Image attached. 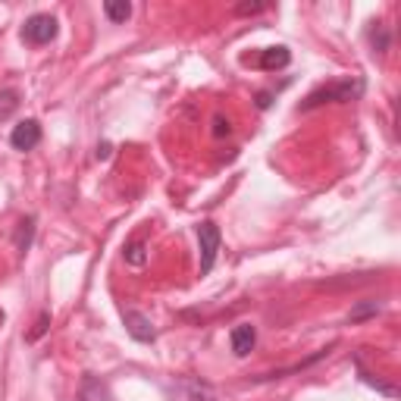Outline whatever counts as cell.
<instances>
[{
  "label": "cell",
  "mask_w": 401,
  "mask_h": 401,
  "mask_svg": "<svg viewBox=\"0 0 401 401\" xmlns=\"http://www.w3.org/2000/svg\"><path fill=\"white\" fill-rule=\"evenodd\" d=\"M79 401H110V392H107V386L100 383V379L88 376L82 383V392H79Z\"/></svg>",
  "instance_id": "cell-7"
},
{
  "label": "cell",
  "mask_w": 401,
  "mask_h": 401,
  "mask_svg": "<svg viewBox=\"0 0 401 401\" xmlns=\"http://www.w3.org/2000/svg\"><path fill=\"white\" fill-rule=\"evenodd\" d=\"M289 60H292V53L285 48H270V50H264V57H260V66H264V69H279V66H285Z\"/></svg>",
  "instance_id": "cell-9"
},
{
  "label": "cell",
  "mask_w": 401,
  "mask_h": 401,
  "mask_svg": "<svg viewBox=\"0 0 401 401\" xmlns=\"http://www.w3.org/2000/svg\"><path fill=\"white\" fill-rule=\"evenodd\" d=\"M48 320H50L48 313H41V317H38V326H35V332H32V339H38L44 329H48Z\"/></svg>",
  "instance_id": "cell-11"
},
{
  "label": "cell",
  "mask_w": 401,
  "mask_h": 401,
  "mask_svg": "<svg viewBox=\"0 0 401 401\" xmlns=\"http://www.w3.org/2000/svg\"><path fill=\"white\" fill-rule=\"evenodd\" d=\"M213 132H217V135H223V132H229V123L223 125V119H217V129H213Z\"/></svg>",
  "instance_id": "cell-12"
},
{
  "label": "cell",
  "mask_w": 401,
  "mask_h": 401,
  "mask_svg": "<svg viewBox=\"0 0 401 401\" xmlns=\"http://www.w3.org/2000/svg\"><path fill=\"white\" fill-rule=\"evenodd\" d=\"M123 320H125V329H129L132 336L138 339V342H154V336H157V332H154V323H151L148 317H144V313L125 311Z\"/></svg>",
  "instance_id": "cell-5"
},
{
  "label": "cell",
  "mask_w": 401,
  "mask_h": 401,
  "mask_svg": "<svg viewBox=\"0 0 401 401\" xmlns=\"http://www.w3.org/2000/svg\"><path fill=\"white\" fill-rule=\"evenodd\" d=\"M198 245H200V273H210L213 270V260H217L219 251V229L217 223H200L198 226Z\"/></svg>",
  "instance_id": "cell-2"
},
{
  "label": "cell",
  "mask_w": 401,
  "mask_h": 401,
  "mask_svg": "<svg viewBox=\"0 0 401 401\" xmlns=\"http://www.w3.org/2000/svg\"><path fill=\"white\" fill-rule=\"evenodd\" d=\"M166 398L170 401H213V389L200 379H191V376H182L176 383H166L163 386Z\"/></svg>",
  "instance_id": "cell-1"
},
{
  "label": "cell",
  "mask_w": 401,
  "mask_h": 401,
  "mask_svg": "<svg viewBox=\"0 0 401 401\" xmlns=\"http://www.w3.org/2000/svg\"><path fill=\"white\" fill-rule=\"evenodd\" d=\"M10 142L16 151H32L38 142H41V125H38L35 119H25V123H19L16 129H13Z\"/></svg>",
  "instance_id": "cell-4"
},
{
  "label": "cell",
  "mask_w": 401,
  "mask_h": 401,
  "mask_svg": "<svg viewBox=\"0 0 401 401\" xmlns=\"http://www.w3.org/2000/svg\"><path fill=\"white\" fill-rule=\"evenodd\" d=\"M104 13H107L110 22H125V19L132 16V4H129V0H107Z\"/></svg>",
  "instance_id": "cell-8"
},
{
  "label": "cell",
  "mask_w": 401,
  "mask_h": 401,
  "mask_svg": "<svg viewBox=\"0 0 401 401\" xmlns=\"http://www.w3.org/2000/svg\"><path fill=\"white\" fill-rule=\"evenodd\" d=\"M25 38H29L32 44H50L53 38H57V19L48 16V13H38V16H32L29 22H25Z\"/></svg>",
  "instance_id": "cell-3"
},
{
  "label": "cell",
  "mask_w": 401,
  "mask_h": 401,
  "mask_svg": "<svg viewBox=\"0 0 401 401\" xmlns=\"http://www.w3.org/2000/svg\"><path fill=\"white\" fill-rule=\"evenodd\" d=\"M125 260H129V264H144V248H142V242L129 245V251H125Z\"/></svg>",
  "instance_id": "cell-10"
},
{
  "label": "cell",
  "mask_w": 401,
  "mask_h": 401,
  "mask_svg": "<svg viewBox=\"0 0 401 401\" xmlns=\"http://www.w3.org/2000/svg\"><path fill=\"white\" fill-rule=\"evenodd\" d=\"M257 345V329H254L251 323H242L232 329V351L238 354V358H245V354H251V348Z\"/></svg>",
  "instance_id": "cell-6"
}]
</instances>
